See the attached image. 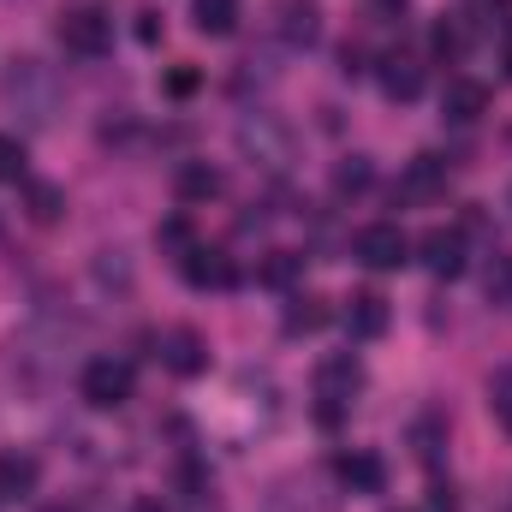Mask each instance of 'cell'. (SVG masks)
<instances>
[{
    "instance_id": "cell-1",
    "label": "cell",
    "mask_w": 512,
    "mask_h": 512,
    "mask_svg": "<svg viewBox=\"0 0 512 512\" xmlns=\"http://www.w3.org/2000/svg\"><path fill=\"white\" fill-rule=\"evenodd\" d=\"M131 364L126 358H90L84 364V376H78V393H84V405H96V411H120L131 399Z\"/></svg>"
},
{
    "instance_id": "cell-6",
    "label": "cell",
    "mask_w": 512,
    "mask_h": 512,
    "mask_svg": "<svg viewBox=\"0 0 512 512\" xmlns=\"http://www.w3.org/2000/svg\"><path fill=\"white\" fill-rule=\"evenodd\" d=\"M161 364H167L173 376H203V370H209L203 334H197V328H167V334H161Z\"/></svg>"
},
{
    "instance_id": "cell-20",
    "label": "cell",
    "mask_w": 512,
    "mask_h": 512,
    "mask_svg": "<svg viewBox=\"0 0 512 512\" xmlns=\"http://www.w3.org/2000/svg\"><path fill=\"white\" fill-rule=\"evenodd\" d=\"M483 292H489V304H512V251L489 256V268H483Z\"/></svg>"
},
{
    "instance_id": "cell-31",
    "label": "cell",
    "mask_w": 512,
    "mask_h": 512,
    "mask_svg": "<svg viewBox=\"0 0 512 512\" xmlns=\"http://www.w3.org/2000/svg\"><path fill=\"white\" fill-rule=\"evenodd\" d=\"M197 512H203V507H197ZM209 512H215V507H209Z\"/></svg>"
},
{
    "instance_id": "cell-9",
    "label": "cell",
    "mask_w": 512,
    "mask_h": 512,
    "mask_svg": "<svg viewBox=\"0 0 512 512\" xmlns=\"http://www.w3.org/2000/svg\"><path fill=\"white\" fill-rule=\"evenodd\" d=\"M179 274L197 286V292H209V286H233L239 280V268H233V256L209 251V245H191V251L179 256Z\"/></svg>"
},
{
    "instance_id": "cell-16",
    "label": "cell",
    "mask_w": 512,
    "mask_h": 512,
    "mask_svg": "<svg viewBox=\"0 0 512 512\" xmlns=\"http://www.w3.org/2000/svg\"><path fill=\"white\" fill-rule=\"evenodd\" d=\"M173 191H179V203H209V197L221 191V173H215L209 161H185L179 179H173Z\"/></svg>"
},
{
    "instance_id": "cell-2",
    "label": "cell",
    "mask_w": 512,
    "mask_h": 512,
    "mask_svg": "<svg viewBox=\"0 0 512 512\" xmlns=\"http://www.w3.org/2000/svg\"><path fill=\"white\" fill-rule=\"evenodd\" d=\"M60 42H66L72 54L96 60V54H108V42H114V18H108L102 6H66V12H60Z\"/></svg>"
},
{
    "instance_id": "cell-7",
    "label": "cell",
    "mask_w": 512,
    "mask_h": 512,
    "mask_svg": "<svg viewBox=\"0 0 512 512\" xmlns=\"http://www.w3.org/2000/svg\"><path fill=\"white\" fill-rule=\"evenodd\" d=\"M423 268L435 274V280H453V274H465V233L459 227H435V233H423Z\"/></svg>"
},
{
    "instance_id": "cell-28",
    "label": "cell",
    "mask_w": 512,
    "mask_h": 512,
    "mask_svg": "<svg viewBox=\"0 0 512 512\" xmlns=\"http://www.w3.org/2000/svg\"><path fill=\"white\" fill-rule=\"evenodd\" d=\"M137 18H143V24H137V36H143V42H155V36H161V24H155V12H137Z\"/></svg>"
},
{
    "instance_id": "cell-12",
    "label": "cell",
    "mask_w": 512,
    "mask_h": 512,
    "mask_svg": "<svg viewBox=\"0 0 512 512\" xmlns=\"http://www.w3.org/2000/svg\"><path fill=\"white\" fill-rule=\"evenodd\" d=\"M376 78H382L387 102H417V96H423V66H417L411 54H387L382 66H376Z\"/></svg>"
},
{
    "instance_id": "cell-17",
    "label": "cell",
    "mask_w": 512,
    "mask_h": 512,
    "mask_svg": "<svg viewBox=\"0 0 512 512\" xmlns=\"http://www.w3.org/2000/svg\"><path fill=\"white\" fill-rule=\"evenodd\" d=\"M191 18H197L203 36H233L239 30V0H197Z\"/></svg>"
},
{
    "instance_id": "cell-24",
    "label": "cell",
    "mask_w": 512,
    "mask_h": 512,
    "mask_svg": "<svg viewBox=\"0 0 512 512\" xmlns=\"http://www.w3.org/2000/svg\"><path fill=\"white\" fill-rule=\"evenodd\" d=\"M489 405H495V417L507 423V435H512V370H495V382H489Z\"/></svg>"
},
{
    "instance_id": "cell-25",
    "label": "cell",
    "mask_w": 512,
    "mask_h": 512,
    "mask_svg": "<svg viewBox=\"0 0 512 512\" xmlns=\"http://www.w3.org/2000/svg\"><path fill=\"white\" fill-rule=\"evenodd\" d=\"M155 239H161V245H167V251H191V245H197V239H191V227H185V221H161V233H155Z\"/></svg>"
},
{
    "instance_id": "cell-22",
    "label": "cell",
    "mask_w": 512,
    "mask_h": 512,
    "mask_svg": "<svg viewBox=\"0 0 512 512\" xmlns=\"http://www.w3.org/2000/svg\"><path fill=\"white\" fill-rule=\"evenodd\" d=\"M322 322H328L322 298H292V310H286V334H316Z\"/></svg>"
},
{
    "instance_id": "cell-29",
    "label": "cell",
    "mask_w": 512,
    "mask_h": 512,
    "mask_svg": "<svg viewBox=\"0 0 512 512\" xmlns=\"http://www.w3.org/2000/svg\"><path fill=\"white\" fill-rule=\"evenodd\" d=\"M429 495H435V501H429L435 512H459V507H453V489H429Z\"/></svg>"
},
{
    "instance_id": "cell-26",
    "label": "cell",
    "mask_w": 512,
    "mask_h": 512,
    "mask_svg": "<svg viewBox=\"0 0 512 512\" xmlns=\"http://www.w3.org/2000/svg\"><path fill=\"white\" fill-rule=\"evenodd\" d=\"M459 48H465V36H459V24H435V54H447V60H453Z\"/></svg>"
},
{
    "instance_id": "cell-4",
    "label": "cell",
    "mask_w": 512,
    "mask_h": 512,
    "mask_svg": "<svg viewBox=\"0 0 512 512\" xmlns=\"http://www.w3.org/2000/svg\"><path fill=\"white\" fill-rule=\"evenodd\" d=\"M352 256H358L364 268L387 274V268H405V262H411V239H405L393 221H370V227L352 239Z\"/></svg>"
},
{
    "instance_id": "cell-3",
    "label": "cell",
    "mask_w": 512,
    "mask_h": 512,
    "mask_svg": "<svg viewBox=\"0 0 512 512\" xmlns=\"http://www.w3.org/2000/svg\"><path fill=\"white\" fill-rule=\"evenodd\" d=\"M239 149H245L251 161H262V167L280 173V167L292 161V131L280 126L274 114H245V120H239Z\"/></svg>"
},
{
    "instance_id": "cell-30",
    "label": "cell",
    "mask_w": 512,
    "mask_h": 512,
    "mask_svg": "<svg viewBox=\"0 0 512 512\" xmlns=\"http://www.w3.org/2000/svg\"><path fill=\"white\" fill-rule=\"evenodd\" d=\"M131 512H167V507H161L155 495H143V501H131Z\"/></svg>"
},
{
    "instance_id": "cell-18",
    "label": "cell",
    "mask_w": 512,
    "mask_h": 512,
    "mask_svg": "<svg viewBox=\"0 0 512 512\" xmlns=\"http://www.w3.org/2000/svg\"><path fill=\"white\" fill-rule=\"evenodd\" d=\"M298 274H304V256H292V251H268V256H262V268H256V280H262V286H274V292H286Z\"/></svg>"
},
{
    "instance_id": "cell-5",
    "label": "cell",
    "mask_w": 512,
    "mask_h": 512,
    "mask_svg": "<svg viewBox=\"0 0 512 512\" xmlns=\"http://www.w3.org/2000/svg\"><path fill=\"white\" fill-rule=\"evenodd\" d=\"M364 382V370H358V358H328L322 370H316V399H322V423H334L340 417V405L358 393Z\"/></svg>"
},
{
    "instance_id": "cell-11",
    "label": "cell",
    "mask_w": 512,
    "mask_h": 512,
    "mask_svg": "<svg viewBox=\"0 0 512 512\" xmlns=\"http://www.w3.org/2000/svg\"><path fill=\"white\" fill-rule=\"evenodd\" d=\"M441 191H447V161L441 155H417L405 167V179H399V197L405 203H435Z\"/></svg>"
},
{
    "instance_id": "cell-21",
    "label": "cell",
    "mask_w": 512,
    "mask_h": 512,
    "mask_svg": "<svg viewBox=\"0 0 512 512\" xmlns=\"http://www.w3.org/2000/svg\"><path fill=\"white\" fill-rule=\"evenodd\" d=\"M370 179H376V167H370L364 155H352V161H340V167H334V191H340V197L370 191Z\"/></svg>"
},
{
    "instance_id": "cell-15",
    "label": "cell",
    "mask_w": 512,
    "mask_h": 512,
    "mask_svg": "<svg viewBox=\"0 0 512 512\" xmlns=\"http://www.w3.org/2000/svg\"><path fill=\"white\" fill-rule=\"evenodd\" d=\"M36 477H42V465H36L30 453H0V495H6V501L36 495Z\"/></svg>"
},
{
    "instance_id": "cell-8",
    "label": "cell",
    "mask_w": 512,
    "mask_h": 512,
    "mask_svg": "<svg viewBox=\"0 0 512 512\" xmlns=\"http://www.w3.org/2000/svg\"><path fill=\"white\" fill-rule=\"evenodd\" d=\"M441 114H447L453 126H477V120L489 114V84H477V78H447Z\"/></svg>"
},
{
    "instance_id": "cell-10",
    "label": "cell",
    "mask_w": 512,
    "mask_h": 512,
    "mask_svg": "<svg viewBox=\"0 0 512 512\" xmlns=\"http://www.w3.org/2000/svg\"><path fill=\"white\" fill-rule=\"evenodd\" d=\"M274 30H280L286 48H310V42L322 36V12H316V0H280Z\"/></svg>"
},
{
    "instance_id": "cell-19",
    "label": "cell",
    "mask_w": 512,
    "mask_h": 512,
    "mask_svg": "<svg viewBox=\"0 0 512 512\" xmlns=\"http://www.w3.org/2000/svg\"><path fill=\"white\" fill-rule=\"evenodd\" d=\"M24 203H30V221H60V209H66V197H60V185H42V179H30L24 185Z\"/></svg>"
},
{
    "instance_id": "cell-14",
    "label": "cell",
    "mask_w": 512,
    "mask_h": 512,
    "mask_svg": "<svg viewBox=\"0 0 512 512\" xmlns=\"http://www.w3.org/2000/svg\"><path fill=\"white\" fill-rule=\"evenodd\" d=\"M340 483L358 489V495H382L387 489V465L376 459V453H346V459H340Z\"/></svg>"
},
{
    "instance_id": "cell-23",
    "label": "cell",
    "mask_w": 512,
    "mask_h": 512,
    "mask_svg": "<svg viewBox=\"0 0 512 512\" xmlns=\"http://www.w3.org/2000/svg\"><path fill=\"white\" fill-rule=\"evenodd\" d=\"M24 179V143L0 131V185H18Z\"/></svg>"
},
{
    "instance_id": "cell-13",
    "label": "cell",
    "mask_w": 512,
    "mask_h": 512,
    "mask_svg": "<svg viewBox=\"0 0 512 512\" xmlns=\"http://www.w3.org/2000/svg\"><path fill=\"white\" fill-rule=\"evenodd\" d=\"M346 328H352V340H382L387 334V298L382 292H358L346 304Z\"/></svg>"
},
{
    "instance_id": "cell-27",
    "label": "cell",
    "mask_w": 512,
    "mask_h": 512,
    "mask_svg": "<svg viewBox=\"0 0 512 512\" xmlns=\"http://www.w3.org/2000/svg\"><path fill=\"white\" fill-rule=\"evenodd\" d=\"M191 90H197V72H191V66L167 72V96H191Z\"/></svg>"
}]
</instances>
